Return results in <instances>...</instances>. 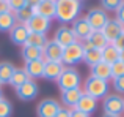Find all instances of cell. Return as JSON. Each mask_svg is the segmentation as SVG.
<instances>
[{"label": "cell", "mask_w": 124, "mask_h": 117, "mask_svg": "<svg viewBox=\"0 0 124 117\" xmlns=\"http://www.w3.org/2000/svg\"><path fill=\"white\" fill-rule=\"evenodd\" d=\"M83 10L82 0H55V19L61 25L72 24Z\"/></svg>", "instance_id": "cell-1"}, {"label": "cell", "mask_w": 124, "mask_h": 117, "mask_svg": "<svg viewBox=\"0 0 124 117\" xmlns=\"http://www.w3.org/2000/svg\"><path fill=\"white\" fill-rule=\"evenodd\" d=\"M83 93L93 97L94 100H104L110 93V82L104 79H97V78L88 76L86 81L83 82Z\"/></svg>", "instance_id": "cell-2"}, {"label": "cell", "mask_w": 124, "mask_h": 117, "mask_svg": "<svg viewBox=\"0 0 124 117\" xmlns=\"http://www.w3.org/2000/svg\"><path fill=\"white\" fill-rule=\"evenodd\" d=\"M58 89L63 92V90H71V89H77V87L82 86V74L77 70L76 67H64L63 73L60 74L57 81Z\"/></svg>", "instance_id": "cell-3"}, {"label": "cell", "mask_w": 124, "mask_h": 117, "mask_svg": "<svg viewBox=\"0 0 124 117\" xmlns=\"http://www.w3.org/2000/svg\"><path fill=\"white\" fill-rule=\"evenodd\" d=\"M83 60V48L82 41H76L74 44L63 48V56H61V63L64 67H76Z\"/></svg>", "instance_id": "cell-4"}, {"label": "cell", "mask_w": 124, "mask_h": 117, "mask_svg": "<svg viewBox=\"0 0 124 117\" xmlns=\"http://www.w3.org/2000/svg\"><path fill=\"white\" fill-rule=\"evenodd\" d=\"M85 19H86V22L90 24L91 30H102L104 25L107 24V21H108L110 18H108V13L104 11L101 6H93V8L88 10Z\"/></svg>", "instance_id": "cell-5"}, {"label": "cell", "mask_w": 124, "mask_h": 117, "mask_svg": "<svg viewBox=\"0 0 124 117\" xmlns=\"http://www.w3.org/2000/svg\"><path fill=\"white\" fill-rule=\"evenodd\" d=\"M102 109L104 114H112V116H123L124 114V101L123 97L118 93H112L107 95L102 100Z\"/></svg>", "instance_id": "cell-6"}, {"label": "cell", "mask_w": 124, "mask_h": 117, "mask_svg": "<svg viewBox=\"0 0 124 117\" xmlns=\"http://www.w3.org/2000/svg\"><path fill=\"white\" fill-rule=\"evenodd\" d=\"M16 95H17L19 100H22V101H31V100H35L38 97V92H39V87H38L36 81H25L22 86L16 87Z\"/></svg>", "instance_id": "cell-7"}, {"label": "cell", "mask_w": 124, "mask_h": 117, "mask_svg": "<svg viewBox=\"0 0 124 117\" xmlns=\"http://www.w3.org/2000/svg\"><path fill=\"white\" fill-rule=\"evenodd\" d=\"M60 101L55 98H44L36 106V116L38 117H55V114L60 109Z\"/></svg>", "instance_id": "cell-8"}, {"label": "cell", "mask_w": 124, "mask_h": 117, "mask_svg": "<svg viewBox=\"0 0 124 117\" xmlns=\"http://www.w3.org/2000/svg\"><path fill=\"white\" fill-rule=\"evenodd\" d=\"M54 41L58 43L61 48H66L69 44H74L77 41L76 35H74L72 29L68 27V25H60V27L55 30V35H54Z\"/></svg>", "instance_id": "cell-9"}, {"label": "cell", "mask_w": 124, "mask_h": 117, "mask_svg": "<svg viewBox=\"0 0 124 117\" xmlns=\"http://www.w3.org/2000/svg\"><path fill=\"white\" fill-rule=\"evenodd\" d=\"M25 25H27V29H28L30 33H42V35H46L49 32V29H50V25H52V21L42 18V16L35 14Z\"/></svg>", "instance_id": "cell-10"}, {"label": "cell", "mask_w": 124, "mask_h": 117, "mask_svg": "<svg viewBox=\"0 0 124 117\" xmlns=\"http://www.w3.org/2000/svg\"><path fill=\"white\" fill-rule=\"evenodd\" d=\"M44 65H46L44 58H36V60L25 62L24 70H25V73H27L28 79H31V81L41 79L42 74H44Z\"/></svg>", "instance_id": "cell-11"}, {"label": "cell", "mask_w": 124, "mask_h": 117, "mask_svg": "<svg viewBox=\"0 0 124 117\" xmlns=\"http://www.w3.org/2000/svg\"><path fill=\"white\" fill-rule=\"evenodd\" d=\"M71 29H72L74 35H76L77 41H85L88 37H90V33L93 30H91L90 24L86 22V19H85V16H80V18H77L76 21L71 24Z\"/></svg>", "instance_id": "cell-12"}, {"label": "cell", "mask_w": 124, "mask_h": 117, "mask_svg": "<svg viewBox=\"0 0 124 117\" xmlns=\"http://www.w3.org/2000/svg\"><path fill=\"white\" fill-rule=\"evenodd\" d=\"M123 30H124V27L116 21V19H108L107 24L104 25V29L101 32L104 33V37H105V40L108 41V43H113V41L123 33Z\"/></svg>", "instance_id": "cell-13"}, {"label": "cell", "mask_w": 124, "mask_h": 117, "mask_svg": "<svg viewBox=\"0 0 124 117\" xmlns=\"http://www.w3.org/2000/svg\"><path fill=\"white\" fill-rule=\"evenodd\" d=\"M28 35H30V32H28L27 25L25 24H16L14 27L11 29V32H9V40H11V43L16 44V46H24V44L27 43Z\"/></svg>", "instance_id": "cell-14"}, {"label": "cell", "mask_w": 124, "mask_h": 117, "mask_svg": "<svg viewBox=\"0 0 124 117\" xmlns=\"http://www.w3.org/2000/svg\"><path fill=\"white\" fill-rule=\"evenodd\" d=\"M61 56H63V48L54 40H49L42 49V58L52 62H61Z\"/></svg>", "instance_id": "cell-15"}, {"label": "cell", "mask_w": 124, "mask_h": 117, "mask_svg": "<svg viewBox=\"0 0 124 117\" xmlns=\"http://www.w3.org/2000/svg\"><path fill=\"white\" fill-rule=\"evenodd\" d=\"M83 95L82 87H77V89H71V90H63L61 92V105L66 106L69 109H74L79 103L80 97Z\"/></svg>", "instance_id": "cell-16"}, {"label": "cell", "mask_w": 124, "mask_h": 117, "mask_svg": "<svg viewBox=\"0 0 124 117\" xmlns=\"http://www.w3.org/2000/svg\"><path fill=\"white\" fill-rule=\"evenodd\" d=\"M63 70H64V65L61 63V62L46 60L42 79H46V81H57L58 78H60V74L63 73Z\"/></svg>", "instance_id": "cell-17"}, {"label": "cell", "mask_w": 124, "mask_h": 117, "mask_svg": "<svg viewBox=\"0 0 124 117\" xmlns=\"http://www.w3.org/2000/svg\"><path fill=\"white\" fill-rule=\"evenodd\" d=\"M35 14L42 16V18L49 19H55V0H41L38 3V6H35Z\"/></svg>", "instance_id": "cell-18"}, {"label": "cell", "mask_w": 124, "mask_h": 117, "mask_svg": "<svg viewBox=\"0 0 124 117\" xmlns=\"http://www.w3.org/2000/svg\"><path fill=\"white\" fill-rule=\"evenodd\" d=\"M90 76L97 78V79H104V81H112V67L108 63L101 60L99 63H96L94 67H91L90 70Z\"/></svg>", "instance_id": "cell-19"}, {"label": "cell", "mask_w": 124, "mask_h": 117, "mask_svg": "<svg viewBox=\"0 0 124 117\" xmlns=\"http://www.w3.org/2000/svg\"><path fill=\"white\" fill-rule=\"evenodd\" d=\"M74 109H77V111H80V112H85V114L91 116L97 109V100H94L93 97L83 93V95L80 97L79 103H77V106Z\"/></svg>", "instance_id": "cell-20"}, {"label": "cell", "mask_w": 124, "mask_h": 117, "mask_svg": "<svg viewBox=\"0 0 124 117\" xmlns=\"http://www.w3.org/2000/svg\"><path fill=\"white\" fill-rule=\"evenodd\" d=\"M101 52H102V62H105V63H108V65H113L115 62L119 60V51L116 49L112 43H108Z\"/></svg>", "instance_id": "cell-21"}, {"label": "cell", "mask_w": 124, "mask_h": 117, "mask_svg": "<svg viewBox=\"0 0 124 117\" xmlns=\"http://www.w3.org/2000/svg\"><path fill=\"white\" fill-rule=\"evenodd\" d=\"M14 70H16V67L11 63V62H8V60L0 62V86L9 82V79H11Z\"/></svg>", "instance_id": "cell-22"}, {"label": "cell", "mask_w": 124, "mask_h": 117, "mask_svg": "<svg viewBox=\"0 0 124 117\" xmlns=\"http://www.w3.org/2000/svg\"><path fill=\"white\" fill-rule=\"evenodd\" d=\"M16 24H17V21H16L14 13L8 11V13L0 14V32H2V33H5V32H11V29L14 27Z\"/></svg>", "instance_id": "cell-23"}, {"label": "cell", "mask_w": 124, "mask_h": 117, "mask_svg": "<svg viewBox=\"0 0 124 117\" xmlns=\"http://www.w3.org/2000/svg\"><path fill=\"white\" fill-rule=\"evenodd\" d=\"M21 57L24 62H30V60H36V58H42V51L38 49L35 46H28V44H24L21 51Z\"/></svg>", "instance_id": "cell-24"}, {"label": "cell", "mask_w": 124, "mask_h": 117, "mask_svg": "<svg viewBox=\"0 0 124 117\" xmlns=\"http://www.w3.org/2000/svg\"><path fill=\"white\" fill-rule=\"evenodd\" d=\"M102 60V52H101V49H96V48H93V49L90 51H85L83 52V63L88 65V67H94L96 63H99V62Z\"/></svg>", "instance_id": "cell-25"}, {"label": "cell", "mask_w": 124, "mask_h": 117, "mask_svg": "<svg viewBox=\"0 0 124 117\" xmlns=\"http://www.w3.org/2000/svg\"><path fill=\"white\" fill-rule=\"evenodd\" d=\"M85 41H90V43L93 44L96 49H101V51H102L104 48L108 44V41L105 40V37H104V33H102L101 30H93V32L90 33V37H88Z\"/></svg>", "instance_id": "cell-26"}, {"label": "cell", "mask_w": 124, "mask_h": 117, "mask_svg": "<svg viewBox=\"0 0 124 117\" xmlns=\"http://www.w3.org/2000/svg\"><path fill=\"white\" fill-rule=\"evenodd\" d=\"M47 41H49L47 37L42 35V33H30L25 44H28V46H35V48H38V49L42 51V49H44V46L47 44Z\"/></svg>", "instance_id": "cell-27"}, {"label": "cell", "mask_w": 124, "mask_h": 117, "mask_svg": "<svg viewBox=\"0 0 124 117\" xmlns=\"http://www.w3.org/2000/svg\"><path fill=\"white\" fill-rule=\"evenodd\" d=\"M14 16H16V21H17V24H27V22L35 16V10L25 5L24 8L17 10V11L14 13Z\"/></svg>", "instance_id": "cell-28"}, {"label": "cell", "mask_w": 124, "mask_h": 117, "mask_svg": "<svg viewBox=\"0 0 124 117\" xmlns=\"http://www.w3.org/2000/svg\"><path fill=\"white\" fill-rule=\"evenodd\" d=\"M25 81H28V76H27V73H25V70H24V68H16L8 84H9V86H13V87L16 89V87L22 86Z\"/></svg>", "instance_id": "cell-29"}, {"label": "cell", "mask_w": 124, "mask_h": 117, "mask_svg": "<svg viewBox=\"0 0 124 117\" xmlns=\"http://www.w3.org/2000/svg\"><path fill=\"white\" fill-rule=\"evenodd\" d=\"M124 3V0H101V8L104 11H116Z\"/></svg>", "instance_id": "cell-30"}, {"label": "cell", "mask_w": 124, "mask_h": 117, "mask_svg": "<svg viewBox=\"0 0 124 117\" xmlns=\"http://www.w3.org/2000/svg\"><path fill=\"white\" fill-rule=\"evenodd\" d=\"M13 116V105L6 98L0 100V117H11Z\"/></svg>", "instance_id": "cell-31"}, {"label": "cell", "mask_w": 124, "mask_h": 117, "mask_svg": "<svg viewBox=\"0 0 124 117\" xmlns=\"http://www.w3.org/2000/svg\"><path fill=\"white\" fill-rule=\"evenodd\" d=\"M110 67H112V79H113V78L124 76V62L118 60V62H115L113 65H110Z\"/></svg>", "instance_id": "cell-32"}, {"label": "cell", "mask_w": 124, "mask_h": 117, "mask_svg": "<svg viewBox=\"0 0 124 117\" xmlns=\"http://www.w3.org/2000/svg\"><path fill=\"white\" fill-rule=\"evenodd\" d=\"M113 82V89L118 95H124V76H119V78H113L112 79Z\"/></svg>", "instance_id": "cell-33"}, {"label": "cell", "mask_w": 124, "mask_h": 117, "mask_svg": "<svg viewBox=\"0 0 124 117\" xmlns=\"http://www.w3.org/2000/svg\"><path fill=\"white\" fill-rule=\"evenodd\" d=\"M8 5H9V11L16 13L17 10L25 6V0H8Z\"/></svg>", "instance_id": "cell-34"}, {"label": "cell", "mask_w": 124, "mask_h": 117, "mask_svg": "<svg viewBox=\"0 0 124 117\" xmlns=\"http://www.w3.org/2000/svg\"><path fill=\"white\" fill-rule=\"evenodd\" d=\"M112 44H113V46H115L118 51H123V49H124V30H123V33L119 35V37L116 38V40L113 41Z\"/></svg>", "instance_id": "cell-35"}, {"label": "cell", "mask_w": 124, "mask_h": 117, "mask_svg": "<svg viewBox=\"0 0 124 117\" xmlns=\"http://www.w3.org/2000/svg\"><path fill=\"white\" fill-rule=\"evenodd\" d=\"M115 13H116V18H115V19H116V21H118L119 24H121L123 27H124V3H123L121 6H119L118 10H116Z\"/></svg>", "instance_id": "cell-36"}, {"label": "cell", "mask_w": 124, "mask_h": 117, "mask_svg": "<svg viewBox=\"0 0 124 117\" xmlns=\"http://www.w3.org/2000/svg\"><path fill=\"white\" fill-rule=\"evenodd\" d=\"M55 117H71V109L69 108H60Z\"/></svg>", "instance_id": "cell-37"}, {"label": "cell", "mask_w": 124, "mask_h": 117, "mask_svg": "<svg viewBox=\"0 0 124 117\" xmlns=\"http://www.w3.org/2000/svg\"><path fill=\"white\" fill-rule=\"evenodd\" d=\"M8 11H9L8 0H0V14H3V13H8Z\"/></svg>", "instance_id": "cell-38"}, {"label": "cell", "mask_w": 124, "mask_h": 117, "mask_svg": "<svg viewBox=\"0 0 124 117\" xmlns=\"http://www.w3.org/2000/svg\"><path fill=\"white\" fill-rule=\"evenodd\" d=\"M71 117H90V116L85 114V112L77 111V109H71Z\"/></svg>", "instance_id": "cell-39"}, {"label": "cell", "mask_w": 124, "mask_h": 117, "mask_svg": "<svg viewBox=\"0 0 124 117\" xmlns=\"http://www.w3.org/2000/svg\"><path fill=\"white\" fill-rule=\"evenodd\" d=\"M39 2H41V0H25V5L30 6V8H35V6H38Z\"/></svg>", "instance_id": "cell-40"}, {"label": "cell", "mask_w": 124, "mask_h": 117, "mask_svg": "<svg viewBox=\"0 0 124 117\" xmlns=\"http://www.w3.org/2000/svg\"><path fill=\"white\" fill-rule=\"evenodd\" d=\"M119 60L124 62V49H123V51H119Z\"/></svg>", "instance_id": "cell-41"}, {"label": "cell", "mask_w": 124, "mask_h": 117, "mask_svg": "<svg viewBox=\"0 0 124 117\" xmlns=\"http://www.w3.org/2000/svg\"><path fill=\"white\" fill-rule=\"evenodd\" d=\"M102 117H123V116H112V114H102Z\"/></svg>", "instance_id": "cell-42"}, {"label": "cell", "mask_w": 124, "mask_h": 117, "mask_svg": "<svg viewBox=\"0 0 124 117\" xmlns=\"http://www.w3.org/2000/svg\"><path fill=\"white\" fill-rule=\"evenodd\" d=\"M0 100H3V89H2V86H0Z\"/></svg>", "instance_id": "cell-43"}, {"label": "cell", "mask_w": 124, "mask_h": 117, "mask_svg": "<svg viewBox=\"0 0 124 117\" xmlns=\"http://www.w3.org/2000/svg\"><path fill=\"white\" fill-rule=\"evenodd\" d=\"M123 101H124V97H123Z\"/></svg>", "instance_id": "cell-44"}]
</instances>
